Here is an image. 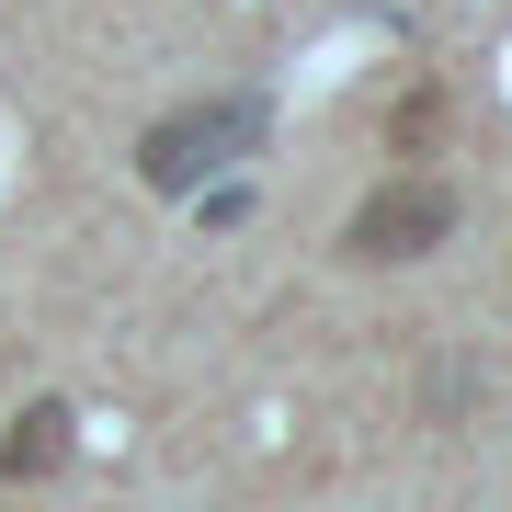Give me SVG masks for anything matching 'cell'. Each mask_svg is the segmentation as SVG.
Returning a JSON list of instances; mask_svg holds the SVG:
<instances>
[{"label":"cell","mask_w":512,"mask_h":512,"mask_svg":"<svg viewBox=\"0 0 512 512\" xmlns=\"http://www.w3.org/2000/svg\"><path fill=\"white\" fill-rule=\"evenodd\" d=\"M456 239V183H433V171H399V183H376L353 205L342 228V262H421Z\"/></svg>","instance_id":"7a4b0ae2"},{"label":"cell","mask_w":512,"mask_h":512,"mask_svg":"<svg viewBox=\"0 0 512 512\" xmlns=\"http://www.w3.org/2000/svg\"><path fill=\"white\" fill-rule=\"evenodd\" d=\"M69 444H80V410L69 399H23V421L0 433V478H57Z\"/></svg>","instance_id":"3957f363"},{"label":"cell","mask_w":512,"mask_h":512,"mask_svg":"<svg viewBox=\"0 0 512 512\" xmlns=\"http://www.w3.org/2000/svg\"><path fill=\"white\" fill-rule=\"evenodd\" d=\"M251 148H262V103L217 92V103H183V114H160V126L137 137V183L148 194H205V171L251 160Z\"/></svg>","instance_id":"6da1fadb"}]
</instances>
